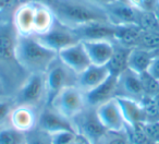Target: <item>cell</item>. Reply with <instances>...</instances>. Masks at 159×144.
Returning a JSON list of instances; mask_svg holds the SVG:
<instances>
[{
    "label": "cell",
    "mask_w": 159,
    "mask_h": 144,
    "mask_svg": "<svg viewBox=\"0 0 159 144\" xmlns=\"http://www.w3.org/2000/svg\"><path fill=\"white\" fill-rule=\"evenodd\" d=\"M13 10L14 8L0 9V84L10 97L20 90L30 77L16 58L18 33L12 20Z\"/></svg>",
    "instance_id": "6da1fadb"
},
{
    "label": "cell",
    "mask_w": 159,
    "mask_h": 144,
    "mask_svg": "<svg viewBox=\"0 0 159 144\" xmlns=\"http://www.w3.org/2000/svg\"><path fill=\"white\" fill-rule=\"evenodd\" d=\"M58 22L74 30L93 23H110L106 9L89 0H42ZM111 24V23H110Z\"/></svg>",
    "instance_id": "7a4b0ae2"
},
{
    "label": "cell",
    "mask_w": 159,
    "mask_h": 144,
    "mask_svg": "<svg viewBox=\"0 0 159 144\" xmlns=\"http://www.w3.org/2000/svg\"><path fill=\"white\" fill-rule=\"evenodd\" d=\"M16 58L27 73H46L50 64L58 58V53L40 44L35 36L18 35Z\"/></svg>",
    "instance_id": "3957f363"
},
{
    "label": "cell",
    "mask_w": 159,
    "mask_h": 144,
    "mask_svg": "<svg viewBox=\"0 0 159 144\" xmlns=\"http://www.w3.org/2000/svg\"><path fill=\"white\" fill-rule=\"evenodd\" d=\"M16 105H25L40 109L48 105V90L45 73L30 74L25 83L12 96Z\"/></svg>",
    "instance_id": "277c9868"
},
{
    "label": "cell",
    "mask_w": 159,
    "mask_h": 144,
    "mask_svg": "<svg viewBox=\"0 0 159 144\" xmlns=\"http://www.w3.org/2000/svg\"><path fill=\"white\" fill-rule=\"evenodd\" d=\"M48 105L68 119L73 120L87 107L85 93L77 86L66 87L51 100Z\"/></svg>",
    "instance_id": "5b68a950"
},
{
    "label": "cell",
    "mask_w": 159,
    "mask_h": 144,
    "mask_svg": "<svg viewBox=\"0 0 159 144\" xmlns=\"http://www.w3.org/2000/svg\"><path fill=\"white\" fill-rule=\"evenodd\" d=\"M48 90V104L53 97L66 87L76 86L77 73L64 64L59 58L55 60L45 73Z\"/></svg>",
    "instance_id": "8992f818"
},
{
    "label": "cell",
    "mask_w": 159,
    "mask_h": 144,
    "mask_svg": "<svg viewBox=\"0 0 159 144\" xmlns=\"http://www.w3.org/2000/svg\"><path fill=\"white\" fill-rule=\"evenodd\" d=\"M35 37L40 44L57 53H59L62 49L80 42L73 30L58 22L57 19H56L53 26L47 33L35 36Z\"/></svg>",
    "instance_id": "52a82bcc"
},
{
    "label": "cell",
    "mask_w": 159,
    "mask_h": 144,
    "mask_svg": "<svg viewBox=\"0 0 159 144\" xmlns=\"http://www.w3.org/2000/svg\"><path fill=\"white\" fill-rule=\"evenodd\" d=\"M75 132L86 137L92 144H94L99 137H102L106 129L102 124L97 116V111L94 107L87 106L82 113L72 120Z\"/></svg>",
    "instance_id": "ba28073f"
},
{
    "label": "cell",
    "mask_w": 159,
    "mask_h": 144,
    "mask_svg": "<svg viewBox=\"0 0 159 144\" xmlns=\"http://www.w3.org/2000/svg\"><path fill=\"white\" fill-rule=\"evenodd\" d=\"M36 127L39 128L40 130L49 133L50 135L58 132H63V131L75 132L72 120L64 117L50 105H46L40 109Z\"/></svg>",
    "instance_id": "9c48e42d"
},
{
    "label": "cell",
    "mask_w": 159,
    "mask_h": 144,
    "mask_svg": "<svg viewBox=\"0 0 159 144\" xmlns=\"http://www.w3.org/2000/svg\"><path fill=\"white\" fill-rule=\"evenodd\" d=\"M116 97L131 98L141 102L144 97V92L139 74L129 68L121 72L118 76Z\"/></svg>",
    "instance_id": "30bf717a"
},
{
    "label": "cell",
    "mask_w": 159,
    "mask_h": 144,
    "mask_svg": "<svg viewBox=\"0 0 159 144\" xmlns=\"http://www.w3.org/2000/svg\"><path fill=\"white\" fill-rule=\"evenodd\" d=\"M97 116L107 131H125L126 123L117 98L108 100L96 108Z\"/></svg>",
    "instance_id": "8fae6325"
},
{
    "label": "cell",
    "mask_w": 159,
    "mask_h": 144,
    "mask_svg": "<svg viewBox=\"0 0 159 144\" xmlns=\"http://www.w3.org/2000/svg\"><path fill=\"white\" fill-rule=\"evenodd\" d=\"M34 13H35V1L23 0L18 3L12 13L13 25L18 35H33Z\"/></svg>",
    "instance_id": "7c38bea8"
},
{
    "label": "cell",
    "mask_w": 159,
    "mask_h": 144,
    "mask_svg": "<svg viewBox=\"0 0 159 144\" xmlns=\"http://www.w3.org/2000/svg\"><path fill=\"white\" fill-rule=\"evenodd\" d=\"M58 58L77 74L83 72L87 67L92 64L82 42L62 49L58 53Z\"/></svg>",
    "instance_id": "4fadbf2b"
},
{
    "label": "cell",
    "mask_w": 159,
    "mask_h": 144,
    "mask_svg": "<svg viewBox=\"0 0 159 144\" xmlns=\"http://www.w3.org/2000/svg\"><path fill=\"white\" fill-rule=\"evenodd\" d=\"M111 76L108 66L91 64L83 72L77 74L76 86L85 94L93 91Z\"/></svg>",
    "instance_id": "5bb4252c"
},
{
    "label": "cell",
    "mask_w": 159,
    "mask_h": 144,
    "mask_svg": "<svg viewBox=\"0 0 159 144\" xmlns=\"http://www.w3.org/2000/svg\"><path fill=\"white\" fill-rule=\"evenodd\" d=\"M109 22L116 26L129 24L139 25V11L130 5L128 1H120L105 7Z\"/></svg>",
    "instance_id": "9a60e30c"
},
{
    "label": "cell",
    "mask_w": 159,
    "mask_h": 144,
    "mask_svg": "<svg viewBox=\"0 0 159 144\" xmlns=\"http://www.w3.org/2000/svg\"><path fill=\"white\" fill-rule=\"evenodd\" d=\"M73 32L77 36L80 42L110 40L115 43L116 25L110 23H93L74 29Z\"/></svg>",
    "instance_id": "2e32d148"
},
{
    "label": "cell",
    "mask_w": 159,
    "mask_h": 144,
    "mask_svg": "<svg viewBox=\"0 0 159 144\" xmlns=\"http://www.w3.org/2000/svg\"><path fill=\"white\" fill-rule=\"evenodd\" d=\"M38 109L25 105H16L10 116V126L22 132H30L37 126Z\"/></svg>",
    "instance_id": "e0dca14e"
},
{
    "label": "cell",
    "mask_w": 159,
    "mask_h": 144,
    "mask_svg": "<svg viewBox=\"0 0 159 144\" xmlns=\"http://www.w3.org/2000/svg\"><path fill=\"white\" fill-rule=\"evenodd\" d=\"M117 80H118V77L111 74L105 82H102L100 85H98L93 91L85 94L87 106L97 108L100 105L107 103L108 100L116 98Z\"/></svg>",
    "instance_id": "ac0fdd59"
},
{
    "label": "cell",
    "mask_w": 159,
    "mask_h": 144,
    "mask_svg": "<svg viewBox=\"0 0 159 144\" xmlns=\"http://www.w3.org/2000/svg\"><path fill=\"white\" fill-rule=\"evenodd\" d=\"M92 64L107 66L112 57L115 43L110 40H91L82 42Z\"/></svg>",
    "instance_id": "d6986e66"
},
{
    "label": "cell",
    "mask_w": 159,
    "mask_h": 144,
    "mask_svg": "<svg viewBox=\"0 0 159 144\" xmlns=\"http://www.w3.org/2000/svg\"><path fill=\"white\" fill-rule=\"evenodd\" d=\"M34 1H35V13H34L33 36H38L47 33L53 26L56 16L52 10L44 1L42 0H34Z\"/></svg>",
    "instance_id": "ffe728a7"
},
{
    "label": "cell",
    "mask_w": 159,
    "mask_h": 144,
    "mask_svg": "<svg viewBox=\"0 0 159 144\" xmlns=\"http://www.w3.org/2000/svg\"><path fill=\"white\" fill-rule=\"evenodd\" d=\"M158 55L159 50H149L139 47L132 48L129 53L128 68L139 74L147 72L150 64Z\"/></svg>",
    "instance_id": "44dd1931"
},
{
    "label": "cell",
    "mask_w": 159,
    "mask_h": 144,
    "mask_svg": "<svg viewBox=\"0 0 159 144\" xmlns=\"http://www.w3.org/2000/svg\"><path fill=\"white\" fill-rule=\"evenodd\" d=\"M116 98H117V102L120 106L124 120H125L126 126H134V124L146 122L141 102L124 97Z\"/></svg>",
    "instance_id": "7402d4cb"
},
{
    "label": "cell",
    "mask_w": 159,
    "mask_h": 144,
    "mask_svg": "<svg viewBox=\"0 0 159 144\" xmlns=\"http://www.w3.org/2000/svg\"><path fill=\"white\" fill-rule=\"evenodd\" d=\"M143 30L137 24L120 25L116 26L115 32V43L121 45L129 49L135 48L139 46V38Z\"/></svg>",
    "instance_id": "603a6c76"
},
{
    "label": "cell",
    "mask_w": 159,
    "mask_h": 144,
    "mask_svg": "<svg viewBox=\"0 0 159 144\" xmlns=\"http://www.w3.org/2000/svg\"><path fill=\"white\" fill-rule=\"evenodd\" d=\"M131 49L118 45L115 43V49H113L112 57H111L109 63L107 64L109 71L112 76L118 77L121 72H123L128 68V58Z\"/></svg>",
    "instance_id": "cb8c5ba5"
},
{
    "label": "cell",
    "mask_w": 159,
    "mask_h": 144,
    "mask_svg": "<svg viewBox=\"0 0 159 144\" xmlns=\"http://www.w3.org/2000/svg\"><path fill=\"white\" fill-rule=\"evenodd\" d=\"M0 144H26V133L11 126L0 128Z\"/></svg>",
    "instance_id": "d4e9b609"
},
{
    "label": "cell",
    "mask_w": 159,
    "mask_h": 144,
    "mask_svg": "<svg viewBox=\"0 0 159 144\" xmlns=\"http://www.w3.org/2000/svg\"><path fill=\"white\" fill-rule=\"evenodd\" d=\"M141 104L143 107L146 122L159 121V108L156 98L144 96L143 100H141Z\"/></svg>",
    "instance_id": "484cf974"
},
{
    "label": "cell",
    "mask_w": 159,
    "mask_h": 144,
    "mask_svg": "<svg viewBox=\"0 0 159 144\" xmlns=\"http://www.w3.org/2000/svg\"><path fill=\"white\" fill-rule=\"evenodd\" d=\"M94 144H130L125 131H106Z\"/></svg>",
    "instance_id": "4316f807"
},
{
    "label": "cell",
    "mask_w": 159,
    "mask_h": 144,
    "mask_svg": "<svg viewBox=\"0 0 159 144\" xmlns=\"http://www.w3.org/2000/svg\"><path fill=\"white\" fill-rule=\"evenodd\" d=\"M141 77L142 86H143L144 96L156 98L159 94V81L156 80L154 77L150 76L148 72L139 74Z\"/></svg>",
    "instance_id": "83f0119b"
},
{
    "label": "cell",
    "mask_w": 159,
    "mask_h": 144,
    "mask_svg": "<svg viewBox=\"0 0 159 144\" xmlns=\"http://www.w3.org/2000/svg\"><path fill=\"white\" fill-rule=\"evenodd\" d=\"M144 123L134 124V126H126L125 132L131 144H146L148 139L144 131Z\"/></svg>",
    "instance_id": "f1b7e54d"
},
{
    "label": "cell",
    "mask_w": 159,
    "mask_h": 144,
    "mask_svg": "<svg viewBox=\"0 0 159 144\" xmlns=\"http://www.w3.org/2000/svg\"><path fill=\"white\" fill-rule=\"evenodd\" d=\"M137 47L149 50H159V32L143 30Z\"/></svg>",
    "instance_id": "f546056e"
},
{
    "label": "cell",
    "mask_w": 159,
    "mask_h": 144,
    "mask_svg": "<svg viewBox=\"0 0 159 144\" xmlns=\"http://www.w3.org/2000/svg\"><path fill=\"white\" fill-rule=\"evenodd\" d=\"M14 106L16 104L10 96L0 98V128L10 126V116Z\"/></svg>",
    "instance_id": "4dcf8cb0"
},
{
    "label": "cell",
    "mask_w": 159,
    "mask_h": 144,
    "mask_svg": "<svg viewBox=\"0 0 159 144\" xmlns=\"http://www.w3.org/2000/svg\"><path fill=\"white\" fill-rule=\"evenodd\" d=\"M26 144H51V135L36 127L26 133Z\"/></svg>",
    "instance_id": "1f68e13d"
},
{
    "label": "cell",
    "mask_w": 159,
    "mask_h": 144,
    "mask_svg": "<svg viewBox=\"0 0 159 144\" xmlns=\"http://www.w3.org/2000/svg\"><path fill=\"white\" fill-rule=\"evenodd\" d=\"M77 133L73 131H63L51 134V144H72Z\"/></svg>",
    "instance_id": "d6a6232c"
},
{
    "label": "cell",
    "mask_w": 159,
    "mask_h": 144,
    "mask_svg": "<svg viewBox=\"0 0 159 144\" xmlns=\"http://www.w3.org/2000/svg\"><path fill=\"white\" fill-rule=\"evenodd\" d=\"M144 131H145L148 141L159 143V121L145 122L144 123Z\"/></svg>",
    "instance_id": "836d02e7"
},
{
    "label": "cell",
    "mask_w": 159,
    "mask_h": 144,
    "mask_svg": "<svg viewBox=\"0 0 159 144\" xmlns=\"http://www.w3.org/2000/svg\"><path fill=\"white\" fill-rule=\"evenodd\" d=\"M132 7L139 11H154L157 0H126Z\"/></svg>",
    "instance_id": "e575fe53"
},
{
    "label": "cell",
    "mask_w": 159,
    "mask_h": 144,
    "mask_svg": "<svg viewBox=\"0 0 159 144\" xmlns=\"http://www.w3.org/2000/svg\"><path fill=\"white\" fill-rule=\"evenodd\" d=\"M147 72L152 77H154L156 80L159 81V55L155 58V60L152 61V63L150 64V67H149V69H148Z\"/></svg>",
    "instance_id": "d590c367"
},
{
    "label": "cell",
    "mask_w": 159,
    "mask_h": 144,
    "mask_svg": "<svg viewBox=\"0 0 159 144\" xmlns=\"http://www.w3.org/2000/svg\"><path fill=\"white\" fill-rule=\"evenodd\" d=\"M89 1L97 3V5H99L105 8V7H107V6L113 5V3L120 2V1H126V0H89Z\"/></svg>",
    "instance_id": "8d00e7d4"
},
{
    "label": "cell",
    "mask_w": 159,
    "mask_h": 144,
    "mask_svg": "<svg viewBox=\"0 0 159 144\" xmlns=\"http://www.w3.org/2000/svg\"><path fill=\"white\" fill-rule=\"evenodd\" d=\"M72 144H92L86 137H82V135L76 134V137H75V141L73 142Z\"/></svg>",
    "instance_id": "74e56055"
},
{
    "label": "cell",
    "mask_w": 159,
    "mask_h": 144,
    "mask_svg": "<svg viewBox=\"0 0 159 144\" xmlns=\"http://www.w3.org/2000/svg\"><path fill=\"white\" fill-rule=\"evenodd\" d=\"M154 13H155V16H156L157 20H158V22H159V5H158V3H157L156 7H155V9H154Z\"/></svg>",
    "instance_id": "f35d334b"
},
{
    "label": "cell",
    "mask_w": 159,
    "mask_h": 144,
    "mask_svg": "<svg viewBox=\"0 0 159 144\" xmlns=\"http://www.w3.org/2000/svg\"><path fill=\"white\" fill-rule=\"evenodd\" d=\"M6 96H8L7 93H6V91H5V89L2 87V85L0 84V98H1V97H6Z\"/></svg>",
    "instance_id": "ab89813d"
},
{
    "label": "cell",
    "mask_w": 159,
    "mask_h": 144,
    "mask_svg": "<svg viewBox=\"0 0 159 144\" xmlns=\"http://www.w3.org/2000/svg\"><path fill=\"white\" fill-rule=\"evenodd\" d=\"M146 144H156V143H154V142H150V141H148Z\"/></svg>",
    "instance_id": "60d3db41"
},
{
    "label": "cell",
    "mask_w": 159,
    "mask_h": 144,
    "mask_svg": "<svg viewBox=\"0 0 159 144\" xmlns=\"http://www.w3.org/2000/svg\"><path fill=\"white\" fill-rule=\"evenodd\" d=\"M157 100V104H158V108H159V98H156Z\"/></svg>",
    "instance_id": "b9f144b4"
},
{
    "label": "cell",
    "mask_w": 159,
    "mask_h": 144,
    "mask_svg": "<svg viewBox=\"0 0 159 144\" xmlns=\"http://www.w3.org/2000/svg\"><path fill=\"white\" fill-rule=\"evenodd\" d=\"M157 3H158V5H159V0H157Z\"/></svg>",
    "instance_id": "7bdbcfd3"
},
{
    "label": "cell",
    "mask_w": 159,
    "mask_h": 144,
    "mask_svg": "<svg viewBox=\"0 0 159 144\" xmlns=\"http://www.w3.org/2000/svg\"><path fill=\"white\" fill-rule=\"evenodd\" d=\"M156 98H159V94H158V96H157V97Z\"/></svg>",
    "instance_id": "ee69618b"
},
{
    "label": "cell",
    "mask_w": 159,
    "mask_h": 144,
    "mask_svg": "<svg viewBox=\"0 0 159 144\" xmlns=\"http://www.w3.org/2000/svg\"><path fill=\"white\" fill-rule=\"evenodd\" d=\"M156 144H159V143H156Z\"/></svg>",
    "instance_id": "f6af8a7d"
},
{
    "label": "cell",
    "mask_w": 159,
    "mask_h": 144,
    "mask_svg": "<svg viewBox=\"0 0 159 144\" xmlns=\"http://www.w3.org/2000/svg\"><path fill=\"white\" fill-rule=\"evenodd\" d=\"M130 144H131V143H130Z\"/></svg>",
    "instance_id": "bcb514c9"
}]
</instances>
